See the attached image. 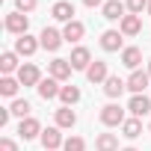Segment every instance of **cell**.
Returning <instances> with one entry per match:
<instances>
[{"label": "cell", "instance_id": "cell-1", "mask_svg": "<svg viewBox=\"0 0 151 151\" xmlns=\"http://www.w3.org/2000/svg\"><path fill=\"white\" fill-rule=\"evenodd\" d=\"M3 27H6V33H12V36H27L30 15H24V12H12V15H6Z\"/></svg>", "mask_w": 151, "mask_h": 151}, {"label": "cell", "instance_id": "cell-2", "mask_svg": "<svg viewBox=\"0 0 151 151\" xmlns=\"http://www.w3.org/2000/svg\"><path fill=\"white\" fill-rule=\"evenodd\" d=\"M127 119H124V110L119 107V104H107L104 110H101V124H107V127H122Z\"/></svg>", "mask_w": 151, "mask_h": 151}, {"label": "cell", "instance_id": "cell-3", "mask_svg": "<svg viewBox=\"0 0 151 151\" xmlns=\"http://www.w3.org/2000/svg\"><path fill=\"white\" fill-rule=\"evenodd\" d=\"M18 80H21V86H39V83H42V71H39V65L24 62V65L18 68Z\"/></svg>", "mask_w": 151, "mask_h": 151}, {"label": "cell", "instance_id": "cell-4", "mask_svg": "<svg viewBox=\"0 0 151 151\" xmlns=\"http://www.w3.org/2000/svg\"><path fill=\"white\" fill-rule=\"evenodd\" d=\"M71 68L74 71H86L89 65H92V53H89V47H83V45H77V47H74L71 50Z\"/></svg>", "mask_w": 151, "mask_h": 151}, {"label": "cell", "instance_id": "cell-5", "mask_svg": "<svg viewBox=\"0 0 151 151\" xmlns=\"http://www.w3.org/2000/svg\"><path fill=\"white\" fill-rule=\"evenodd\" d=\"M119 33L122 36H139L142 33V15H124L122 21H119Z\"/></svg>", "mask_w": 151, "mask_h": 151}, {"label": "cell", "instance_id": "cell-6", "mask_svg": "<svg viewBox=\"0 0 151 151\" xmlns=\"http://www.w3.org/2000/svg\"><path fill=\"white\" fill-rule=\"evenodd\" d=\"M39 42H42V47H45V50H50V53H53V50H59V45H62L65 39H62V33H59V30L45 27V30H42V36H39Z\"/></svg>", "mask_w": 151, "mask_h": 151}, {"label": "cell", "instance_id": "cell-7", "mask_svg": "<svg viewBox=\"0 0 151 151\" xmlns=\"http://www.w3.org/2000/svg\"><path fill=\"white\" fill-rule=\"evenodd\" d=\"M39 47H42V42H39V39H33L30 33L15 39V53H18V56H33Z\"/></svg>", "mask_w": 151, "mask_h": 151}, {"label": "cell", "instance_id": "cell-8", "mask_svg": "<svg viewBox=\"0 0 151 151\" xmlns=\"http://www.w3.org/2000/svg\"><path fill=\"white\" fill-rule=\"evenodd\" d=\"M18 136L27 142V139H36V136H42V124H39V119H21V124H18Z\"/></svg>", "mask_w": 151, "mask_h": 151}, {"label": "cell", "instance_id": "cell-9", "mask_svg": "<svg viewBox=\"0 0 151 151\" xmlns=\"http://www.w3.org/2000/svg\"><path fill=\"white\" fill-rule=\"evenodd\" d=\"M124 12H127V6L122 3V0H107V3L101 6V15H104L107 21H122Z\"/></svg>", "mask_w": 151, "mask_h": 151}, {"label": "cell", "instance_id": "cell-10", "mask_svg": "<svg viewBox=\"0 0 151 151\" xmlns=\"http://www.w3.org/2000/svg\"><path fill=\"white\" fill-rule=\"evenodd\" d=\"M127 110H130L133 119H142V116L151 113V98H145V95H133L130 104H127Z\"/></svg>", "mask_w": 151, "mask_h": 151}, {"label": "cell", "instance_id": "cell-11", "mask_svg": "<svg viewBox=\"0 0 151 151\" xmlns=\"http://www.w3.org/2000/svg\"><path fill=\"white\" fill-rule=\"evenodd\" d=\"M107 77H110V71H107V62H101V59H95L86 68V80L89 83H107Z\"/></svg>", "mask_w": 151, "mask_h": 151}, {"label": "cell", "instance_id": "cell-12", "mask_svg": "<svg viewBox=\"0 0 151 151\" xmlns=\"http://www.w3.org/2000/svg\"><path fill=\"white\" fill-rule=\"evenodd\" d=\"M47 68H50V77H53V80H59V83H65V80L71 77V71H74L68 59H53Z\"/></svg>", "mask_w": 151, "mask_h": 151}, {"label": "cell", "instance_id": "cell-13", "mask_svg": "<svg viewBox=\"0 0 151 151\" xmlns=\"http://www.w3.org/2000/svg\"><path fill=\"white\" fill-rule=\"evenodd\" d=\"M148 83H151V77H148V71H130V77H127V89H130L133 95H142Z\"/></svg>", "mask_w": 151, "mask_h": 151}, {"label": "cell", "instance_id": "cell-14", "mask_svg": "<svg viewBox=\"0 0 151 151\" xmlns=\"http://www.w3.org/2000/svg\"><path fill=\"white\" fill-rule=\"evenodd\" d=\"M50 15L56 18V21H74V3H68V0H56V3L50 6Z\"/></svg>", "mask_w": 151, "mask_h": 151}, {"label": "cell", "instance_id": "cell-15", "mask_svg": "<svg viewBox=\"0 0 151 151\" xmlns=\"http://www.w3.org/2000/svg\"><path fill=\"white\" fill-rule=\"evenodd\" d=\"M122 42H124V36H122L119 30H107V33L101 36V47H104L107 53H113V50H124Z\"/></svg>", "mask_w": 151, "mask_h": 151}, {"label": "cell", "instance_id": "cell-16", "mask_svg": "<svg viewBox=\"0 0 151 151\" xmlns=\"http://www.w3.org/2000/svg\"><path fill=\"white\" fill-rule=\"evenodd\" d=\"M42 145H45V151H53V148H59V145H65V139H62V133H59V127H47V130H42Z\"/></svg>", "mask_w": 151, "mask_h": 151}, {"label": "cell", "instance_id": "cell-17", "mask_svg": "<svg viewBox=\"0 0 151 151\" xmlns=\"http://www.w3.org/2000/svg\"><path fill=\"white\" fill-rule=\"evenodd\" d=\"M83 36H86V27H83L77 18H74V21H68V24L62 27V39H65L68 45H71V42H80Z\"/></svg>", "mask_w": 151, "mask_h": 151}, {"label": "cell", "instance_id": "cell-18", "mask_svg": "<svg viewBox=\"0 0 151 151\" xmlns=\"http://www.w3.org/2000/svg\"><path fill=\"white\" fill-rule=\"evenodd\" d=\"M124 89H127V80L116 77V74H110V77H107V83H104V95H107V98H119Z\"/></svg>", "mask_w": 151, "mask_h": 151}, {"label": "cell", "instance_id": "cell-19", "mask_svg": "<svg viewBox=\"0 0 151 151\" xmlns=\"http://www.w3.org/2000/svg\"><path fill=\"white\" fill-rule=\"evenodd\" d=\"M139 62H142V50H139V47H124V50H122V65H124V68L139 71Z\"/></svg>", "mask_w": 151, "mask_h": 151}, {"label": "cell", "instance_id": "cell-20", "mask_svg": "<svg viewBox=\"0 0 151 151\" xmlns=\"http://www.w3.org/2000/svg\"><path fill=\"white\" fill-rule=\"evenodd\" d=\"M39 95L45 98V101H50V98H59V92H62V86H59V80H53V77H47V80H42L39 86Z\"/></svg>", "mask_w": 151, "mask_h": 151}, {"label": "cell", "instance_id": "cell-21", "mask_svg": "<svg viewBox=\"0 0 151 151\" xmlns=\"http://www.w3.org/2000/svg\"><path fill=\"white\" fill-rule=\"evenodd\" d=\"M95 148H98V151H122L116 133H98V136H95Z\"/></svg>", "mask_w": 151, "mask_h": 151}, {"label": "cell", "instance_id": "cell-22", "mask_svg": "<svg viewBox=\"0 0 151 151\" xmlns=\"http://www.w3.org/2000/svg\"><path fill=\"white\" fill-rule=\"evenodd\" d=\"M18 53L15 50H6L3 56H0V71H3V77H12V71H18Z\"/></svg>", "mask_w": 151, "mask_h": 151}, {"label": "cell", "instance_id": "cell-23", "mask_svg": "<svg viewBox=\"0 0 151 151\" xmlns=\"http://www.w3.org/2000/svg\"><path fill=\"white\" fill-rule=\"evenodd\" d=\"M74 124H77V113L71 107H59L56 110V127L62 130V127H74Z\"/></svg>", "mask_w": 151, "mask_h": 151}, {"label": "cell", "instance_id": "cell-24", "mask_svg": "<svg viewBox=\"0 0 151 151\" xmlns=\"http://www.w3.org/2000/svg\"><path fill=\"white\" fill-rule=\"evenodd\" d=\"M59 101H62V107H74V104H77L80 101V89L77 86H62V92H59Z\"/></svg>", "mask_w": 151, "mask_h": 151}, {"label": "cell", "instance_id": "cell-25", "mask_svg": "<svg viewBox=\"0 0 151 151\" xmlns=\"http://www.w3.org/2000/svg\"><path fill=\"white\" fill-rule=\"evenodd\" d=\"M139 133H142V122L130 116V119H127V122L122 124V136H124V139H136Z\"/></svg>", "mask_w": 151, "mask_h": 151}, {"label": "cell", "instance_id": "cell-26", "mask_svg": "<svg viewBox=\"0 0 151 151\" xmlns=\"http://www.w3.org/2000/svg\"><path fill=\"white\" fill-rule=\"evenodd\" d=\"M18 86H21V80H18V77H3V80H0V95L15 98V95H18Z\"/></svg>", "mask_w": 151, "mask_h": 151}, {"label": "cell", "instance_id": "cell-27", "mask_svg": "<svg viewBox=\"0 0 151 151\" xmlns=\"http://www.w3.org/2000/svg\"><path fill=\"white\" fill-rule=\"evenodd\" d=\"M9 110H12V116H18V119H30V101H24V98H15Z\"/></svg>", "mask_w": 151, "mask_h": 151}, {"label": "cell", "instance_id": "cell-28", "mask_svg": "<svg viewBox=\"0 0 151 151\" xmlns=\"http://www.w3.org/2000/svg\"><path fill=\"white\" fill-rule=\"evenodd\" d=\"M124 6L130 15H142V9H148V0H124Z\"/></svg>", "mask_w": 151, "mask_h": 151}, {"label": "cell", "instance_id": "cell-29", "mask_svg": "<svg viewBox=\"0 0 151 151\" xmlns=\"http://www.w3.org/2000/svg\"><path fill=\"white\" fill-rule=\"evenodd\" d=\"M36 6H39V0H15V12H24V15H30Z\"/></svg>", "mask_w": 151, "mask_h": 151}, {"label": "cell", "instance_id": "cell-30", "mask_svg": "<svg viewBox=\"0 0 151 151\" xmlns=\"http://www.w3.org/2000/svg\"><path fill=\"white\" fill-rule=\"evenodd\" d=\"M62 148H65V151H86V142H83L80 136H71V139H65Z\"/></svg>", "mask_w": 151, "mask_h": 151}, {"label": "cell", "instance_id": "cell-31", "mask_svg": "<svg viewBox=\"0 0 151 151\" xmlns=\"http://www.w3.org/2000/svg\"><path fill=\"white\" fill-rule=\"evenodd\" d=\"M0 151H18V142L9 139V136H3V139H0Z\"/></svg>", "mask_w": 151, "mask_h": 151}, {"label": "cell", "instance_id": "cell-32", "mask_svg": "<svg viewBox=\"0 0 151 151\" xmlns=\"http://www.w3.org/2000/svg\"><path fill=\"white\" fill-rule=\"evenodd\" d=\"M83 3H86L89 9H95V6H104V3H107V0H83Z\"/></svg>", "mask_w": 151, "mask_h": 151}, {"label": "cell", "instance_id": "cell-33", "mask_svg": "<svg viewBox=\"0 0 151 151\" xmlns=\"http://www.w3.org/2000/svg\"><path fill=\"white\" fill-rule=\"evenodd\" d=\"M9 116H12V110H0V124H6V122H9Z\"/></svg>", "mask_w": 151, "mask_h": 151}, {"label": "cell", "instance_id": "cell-34", "mask_svg": "<svg viewBox=\"0 0 151 151\" xmlns=\"http://www.w3.org/2000/svg\"><path fill=\"white\" fill-rule=\"evenodd\" d=\"M148 77H151V59H148Z\"/></svg>", "mask_w": 151, "mask_h": 151}, {"label": "cell", "instance_id": "cell-35", "mask_svg": "<svg viewBox=\"0 0 151 151\" xmlns=\"http://www.w3.org/2000/svg\"><path fill=\"white\" fill-rule=\"evenodd\" d=\"M122 151H139V148H122Z\"/></svg>", "mask_w": 151, "mask_h": 151}, {"label": "cell", "instance_id": "cell-36", "mask_svg": "<svg viewBox=\"0 0 151 151\" xmlns=\"http://www.w3.org/2000/svg\"><path fill=\"white\" fill-rule=\"evenodd\" d=\"M148 15H151V0H148Z\"/></svg>", "mask_w": 151, "mask_h": 151}, {"label": "cell", "instance_id": "cell-37", "mask_svg": "<svg viewBox=\"0 0 151 151\" xmlns=\"http://www.w3.org/2000/svg\"><path fill=\"white\" fill-rule=\"evenodd\" d=\"M148 133H151V124H148Z\"/></svg>", "mask_w": 151, "mask_h": 151}]
</instances>
